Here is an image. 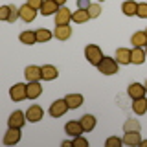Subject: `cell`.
Instances as JSON below:
<instances>
[{"mask_svg":"<svg viewBox=\"0 0 147 147\" xmlns=\"http://www.w3.org/2000/svg\"><path fill=\"white\" fill-rule=\"evenodd\" d=\"M66 110H70V107H68L66 99H55L52 105H50V116L52 118H63L64 114H66Z\"/></svg>","mask_w":147,"mask_h":147,"instance_id":"4","label":"cell"},{"mask_svg":"<svg viewBox=\"0 0 147 147\" xmlns=\"http://www.w3.org/2000/svg\"><path fill=\"white\" fill-rule=\"evenodd\" d=\"M140 147H147V140H142L140 142Z\"/></svg>","mask_w":147,"mask_h":147,"instance_id":"39","label":"cell"},{"mask_svg":"<svg viewBox=\"0 0 147 147\" xmlns=\"http://www.w3.org/2000/svg\"><path fill=\"white\" fill-rule=\"evenodd\" d=\"M24 77L26 81H40L42 79V66H37V64H30V66H26L24 70Z\"/></svg>","mask_w":147,"mask_h":147,"instance_id":"8","label":"cell"},{"mask_svg":"<svg viewBox=\"0 0 147 147\" xmlns=\"http://www.w3.org/2000/svg\"><path fill=\"white\" fill-rule=\"evenodd\" d=\"M26 121H28L26 112H22V110H15V112H11V114H9V118H7V127L22 129Z\"/></svg>","mask_w":147,"mask_h":147,"instance_id":"5","label":"cell"},{"mask_svg":"<svg viewBox=\"0 0 147 147\" xmlns=\"http://www.w3.org/2000/svg\"><path fill=\"white\" fill-rule=\"evenodd\" d=\"M103 52H101V48L98 44H86L85 48V59L88 61L92 66H98V64L103 61Z\"/></svg>","mask_w":147,"mask_h":147,"instance_id":"2","label":"cell"},{"mask_svg":"<svg viewBox=\"0 0 147 147\" xmlns=\"http://www.w3.org/2000/svg\"><path fill=\"white\" fill-rule=\"evenodd\" d=\"M18 39H20V42L26 44V46H33L37 42V35H35V31H31V30L22 31V33L18 35Z\"/></svg>","mask_w":147,"mask_h":147,"instance_id":"23","label":"cell"},{"mask_svg":"<svg viewBox=\"0 0 147 147\" xmlns=\"http://www.w3.org/2000/svg\"><path fill=\"white\" fill-rule=\"evenodd\" d=\"M145 53H147V46H145Z\"/></svg>","mask_w":147,"mask_h":147,"instance_id":"42","label":"cell"},{"mask_svg":"<svg viewBox=\"0 0 147 147\" xmlns=\"http://www.w3.org/2000/svg\"><path fill=\"white\" fill-rule=\"evenodd\" d=\"M55 2H57L59 6H64V4H66V0H55Z\"/></svg>","mask_w":147,"mask_h":147,"instance_id":"38","label":"cell"},{"mask_svg":"<svg viewBox=\"0 0 147 147\" xmlns=\"http://www.w3.org/2000/svg\"><path fill=\"white\" fill-rule=\"evenodd\" d=\"M20 136H22L20 129L9 127L7 131H6V134H4V138H2V144L4 145H17L18 142H20Z\"/></svg>","mask_w":147,"mask_h":147,"instance_id":"7","label":"cell"},{"mask_svg":"<svg viewBox=\"0 0 147 147\" xmlns=\"http://www.w3.org/2000/svg\"><path fill=\"white\" fill-rule=\"evenodd\" d=\"M145 57H147V53H145L144 48L134 46V48L131 50V63L132 64H144L145 63Z\"/></svg>","mask_w":147,"mask_h":147,"instance_id":"15","label":"cell"},{"mask_svg":"<svg viewBox=\"0 0 147 147\" xmlns=\"http://www.w3.org/2000/svg\"><path fill=\"white\" fill-rule=\"evenodd\" d=\"M9 98L13 101L28 99V83H15V85L9 88Z\"/></svg>","mask_w":147,"mask_h":147,"instance_id":"3","label":"cell"},{"mask_svg":"<svg viewBox=\"0 0 147 147\" xmlns=\"http://www.w3.org/2000/svg\"><path fill=\"white\" fill-rule=\"evenodd\" d=\"M132 112L142 116V114L147 112V99L145 98H140V99H132Z\"/></svg>","mask_w":147,"mask_h":147,"instance_id":"24","label":"cell"},{"mask_svg":"<svg viewBox=\"0 0 147 147\" xmlns=\"http://www.w3.org/2000/svg\"><path fill=\"white\" fill-rule=\"evenodd\" d=\"M53 37L57 40H68L72 37V28H70V24H66V26H55Z\"/></svg>","mask_w":147,"mask_h":147,"instance_id":"14","label":"cell"},{"mask_svg":"<svg viewBox=\"0 0 147 147\" xmlns=\"http://www.w3.org/2000/svg\"><path fill=\"white\" fill-rule=\"evenodd\" d=\"M53 20H55V26H66L72 22V11L68 7L61 6L59 7V11L53 15Z\"/></svg>","mask_w":147,"mask_h":147,"instance_id":"6","label":"cell"},{"mask_svg":"<svg viewBox=\"0 0 147 147\" xmlns=\"http://www.w3.org/2000/svg\"><path fill=\"white\" fill-rule=\"evenodd\" d=\"M74 147H88V140L83 136H76L74 138Z\"/></svg>","mask_w":147,"mask_h":147,"instance_id":"32","label":"cell"},{"mask_svg":"<svg viewBox=\"0 0 147 147\" xmlns=\"http://www.w3.org/2000/svg\"><path fill=\"white\" fill-rule=\"evenodd\" d=\"M98 2H103V0H98Z\"/></svg>","mask_w":147,"mask_h":147,"instance_id":"43","label":"cell"},{"mask_svg":"<svg viewBox=\"0 0 147 147\" xmlns=\"http://www.w3.org/2000/svg\"><path fill=\"white\" fill-rule=\"evenodd\" d=\"M81 125L83 129H85V132H90V131H94V127H96V118L92 116V114H85V116H81Z\"/></svg>","mask_w":147,"mask_h":147,"instance_id":"25","label":"cell"},{"mask_svg":"<svg viewBox=\"0 0 147 147\" xmlns=\"http://www.w3.org/2000/svg\"><path fill=\"white\" fill-rule=\"evenodd\" d=\"M64 99H66V103H68L70 109H79L81 105L85 103V98H83L81 94H68Z\"/></svg>","mask_w":147,"mask_h":147,"instance_id":"22","label":"cell"},{"mask_svg":"<svg viewBox=\"0 0 147 147\" xmlns=\"http://www.w3.org/2000/svg\"><path fill=\"white\" fill-rule=\"evenodd\" d=\"M121 11H123V15H127V17L136 15L138 13V2H134V0H125V2L121 4Z\"/></svg>","mask_w":147,"mask_h":147,"instance_id":"21","label":"cell"},{"mask_svg":"<svg viewBox=\"0 0 147 147\" xmlns=\"http://www.w3.org/2000/svg\"><path fill=\"white\" fill-rule=\"evenodd\" d=\"M88 18H90V15H88L86 9H77V11L72 13V20L76 22V24H85Z\"/></svg>","mask_w":147,"mask_h":147,"instance_id":"26","label":"cell"},{"mask_svg":"<svg viewBox=\"0 0 147 147\" xmlns=\"http://www.w3.org/2000/svg\"><path fill=\"white\" fill-rule=\"evenodd\" d=\"M127 94H129V98H131V99H140V98H145V94H147L145 85H142V83H131V85H129Z\"/></svg>","mask_w":147,"mask_h":147,"instance_id":"9","label":"cell"},{"mask_svg":"<svg viewBox=\"0 0 147 147\" xmlns=\"http://www.w3.org/2000/svg\"><path fill=\"white\" fill-rule=\"evenodd\" d=\"M64 132H66L68 136L76 138V136H81L83 132H85V129H83L81 121H68L66 125H64Z\"/></svg>","mask_w":147,"mask_h":147,"instance_id":"11","label":"cell"},{"mask_svg":"<svg viewBox=\"0 0 147 147\" xmlns=\"http://www.w3.org/2000/svg\"><path fill=\"white\" fill-rule=\"evenodd\" d=\"M42 94V86L39 81H30L28 83V99H37Z\"/></svg>","mask_w":147,"mask_h":147,"instance_id":"16","label":"cell"},{"mask_svg":"<svg viewBox=\"0 0 147 147\" xmlns=\"http://www.w3.org/2000/svg\"><path fill=\"white\" fill-rule=\"evenodd\" d=\"M42 107L40 105H31L30 109L26 110V118H28V121L30 123H37V121H40L42 119Z\"/></svg>","mask_w":147,"mask_h":147,"instance_id":"10","label":"cell"},{"mask_svg":"<svg viewBox=\"0 0 147 147\" xmlns=\"http://www.w3.org/2000/svg\"><path fill=\"white\" fill-rule=\"evenodd\" d=\"M35 35H37V42H40V44L48 42V40L53 37V33L50 30H46V28H39V30H35Z\"/></svg>","mask_w":147,"mask_h":147,"instance_id":"27","label":"cell"},{"mask_svg":"<svg viewBox=\"0 0 147 147\" xmlns=\"http://www.w3.org/2000/svg\"><path fill=\"white\" fill-rule=\"evenodd\" d=\"M136 17H140V18H147V2L138 4V13H136Z\"/></svg>","mask_w":147,"mask_h":147,"instance_id":"31","label":"cell"},{"mask_svg":"<svg viewBox=\"0 0 147 147\" xmlns=\"http://www.w3.org/2000/svg\"><path fill=\"white\" fill-rule=\"evenodd\" d=\"M92 2H88V0H77V9H88Z\"/></svg>","mask_w":147,"mask_h":147,"instance_id":"36","label":"cell"},{"mask_svg":"<svg viewBox=\"0 0 147 147\" xmlns=\"http://www.w3.org/2000/svg\"><path fill=\"white\" fill-rule=\"evenodd\" d=\"M37 17V9L31 7L30 4H24V6H20V18L24 22H33Z\"/></svg>","mask_w":147,"mask_h":147,"instance_id":"13","label":"cell"},{"mask_svg":"<svg viewBox=\"0 0 147 147\" xmlns=\"http://www.w3.org/2000/svg\"><path fill=\"white\" fill-rule=\"evenodd\" d=\"M131 44L138 46V48H145V46H147V35H145V31L140 30V31H136V33H132Z\"/></svg>","mask_w":147,"mask_h":147,"instance_id":"20","label":"cell"},{"mask_svg":"<svg viewBox=\"0 0 147 147\" xmlns=\"http://www.w3.org/2000/svg\"><path fill=\"white\" fill-rule=\"evenodd\" d=\"M26 4H30V6L31 7H35L37 9V11H39V9L40 7H42V4H44V0H28V2Z\"/></svg>","mask_w":147,"mask_h":147,"instance_id":"35","label":"cell"},{"mask_svg":"<svg viewBox=\"0 0 147 147\" xmlns=\"http://www.w3.org/2000/svg\"><path fill=\"white\" fill-rule=\"evenodd\" d=\"M59 4L55 2V0H44V4H42V7L39 9L40 11V15H44V17H48V15H55V13L59 11Z\"/></svg>","mask_w":147,"mask_h":147,"instance_id":"12","label":"cell"},{"mask_svg":"<svg viewBox=\"0 0 147 147\" xmlns=\"http://www.w3.org/2000/svg\"><path fill=\"white\" fill-rule=\"evenodd\" d=\"M9 15H11V6H2L0 7V18H2V20L7 22Z\"/></svg>","mask_w":147,"mask_h":147,"instance_id":"33","label":"cell"},{"mask_svg":"<svg viewBox=\"0 0 147 147\" xmlns=\"http://www.w3.org/2000/svg\"><path fill=\"white\" fill-rule=\"evenodd\" d=\"M114 59H116L119 64H131V50L129 48H118Z\"/></svg>","mask_w":147,"mask_h":147,"instance_id":"18","label":"cell"},{"mask_svg":"<svg viewBox=\"0 0 147 147\" xmlns=\"http://www.w3.org/2000/svg\"><path fill=\"white\" fill-rule=\"evenodd\" d=\"M144 31H145V35H147V28H145V30H144Z\"/></svg>","mask_w":147,"mask_h":147,"instance_id":"41","label":"cell"},{"mask_svg":"<svg viewBox=\"0 0 147 147\" xmlns=\"http://www.w3.org/2000/svg\"><path fill=\"white\" fill-rule=\"evenodd\" d=\"M144 85H145V90H147V81H145V83H144Z\"/></svg>","mask_w":147,"mask_h":147,"instance_id":"40","label":"cell"},{"mask_svg":"<svg viewBox=\"0 0 147 147\" xmlns=\"http://www.w3.org/2000/svg\"><path fill=\"white\" fill-rule=\"evenodd\" d=\"M98 70H99V74H103V76H114V74L119 72V63L114 57H107V55H105L103 61L98 64Z\"/></svg>","mask_w":147,"mask_h":147,"instance_id":"1","label":"cell"},{"mask_svg":"<svg viewBox=\"0 0 147 147\" xmlns=\"http://www.w3.org/2000/svg\"><path fill=\"white\" fill-rule=\"evenodd\" d=\"M57 76H59V70L53 64H44L42 66V79L44 81H53V79H57Z\"/></svg>","mask_w":147,"mask_h":147,"instance_id":"19","label":"cell"},{"mask_svg":"<svg viewBox=\"0 0 147 147\" xmlns=\"http://www.w3.org/2000/svg\"><path fill=\"white\" fill-rule=\"evenodd\" d=\"M142 129V125H140V121L138 119H127L125 123H123V131L125 132H132V131H140Z\"/></svg>","mask_w":147,"mask_h":147,"instance_id":"28","label":"cell"},{"mask_svg":"<svg viewBox=\"0 0 147 147\" xmlns=\"http://www.w3.org/2000/svg\"><path fill=\"white\" fill-rule=\"evenodd\" d=\"M63 145H64V147H70V145H74V140H64Z\"/></svg>","mask_w":147,"mask_h":147,"instance_id":"37","label":"cell"},{"mask_svg":"<svg viewBox=\"0 0 147 147\" xmlns=\"http://www.w3.org/2000/svg\"><path fill=\"white\" fill-rule=\"evenodd\" d=\"M86 11H88L90 18H98V17L101 15V4H99V2H94V4H90Z\"/></svg>","mask_w":147,"mask_h":147,"instance_id":"29","label":"cell"},{"mask_svg":"<svg viewBox=\"0 0 147 147\" xmlns=\"http://www.w3.org/2000/svg\"><path fill=\"white\" fill-rule=\"evenodd\" d=\"M17 18H20V7H15V6H11V15H9L7 22H15Z\"/></svg>","mask_w":147,"mask_h":147,"instance_id":"34","label":"cell"},{"mask_svg":"<svg viewBox=\"0 0 147 147\" xmlns=\"http://www.w3.org/2000/svg\"><path fill=\"white\" fill-rule=\"evenodd\" d=\"M142 142V136H140V131H132V132H125L123 134V144L125 145H140Z\"/></svg>","mask_w":147,"mask_h":147,"instance_id":"17","label":"cell"},{"mask_svg":"<svg viewBox=\"0 0 147 147\" xmlns=\"http://www.w3.org/2000/svg\"><path fill=\"white\" fill-rule=\"evenodd\" d=\"M105 145H107V147H119V145H123V138H118V136H110V138H107V142H105Z\"/></svg>","mask_w":147,"mask_h":147,"instance_id":"30","label":"cell"}]
</instances>
